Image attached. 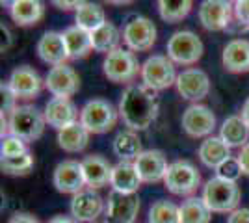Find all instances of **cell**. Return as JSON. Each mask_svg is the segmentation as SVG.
Instances as JSON below:
<instances>
[{"label":"cell","mask_w":249,"mask_h":223,"mask_svg":"<svg viewBox=\"0 0 249 223\" xmlns=\"http://www.w3.org/2000/svg\"><path fill=\"white\" fill-rule=\"evenodd\" d=\"M8 84L11 86L13 93L19 101H32L41 93L45 80H41L39 73L32 69L30 65H19L11 71Z\"/></svg>","instance_id":"cell-15"},{"label":"cell","mask_w":249,"mask_h":223,"mask_svg":"<svg viewBox=\"0 0 249 223\" xmlns=\"http://www.w3.org/2000/svg\"><path fill=\"white\" fill-rule=\"evenodd\" d=\"M0 168L6 175H13V177H22L28 175L34 168V156L30 151L22 153L19 156H11V158L0 160Z\"/></svg>","instance_id":"cell-35"},{"label":"cell","mask_w":249,"mask_h":223,"mask_svg":"<svg viewBox=\"0 0 249 223\" xmlns=\"http://www.w3.org/2000/svg\"><path fill=\"white\" fill-rule=\"evenodd\" d=\"M134 164L142 182H147V184H155V182L164 181L167 168H169L166 154L162 151H158V149H147V151H143L134 160Z\"/></svg>","instance_id":"cell-18"},{"label":"cell","mask_w":249,"mask_h":223,"mask_svg":"<svg viewBox=\"0 0 249 223\" xmlns=\"http://www.w3.org/2000/svg\"><path fill=\"white\" fill-rule=\"evenodd\" d=\"M140 212L138 193H121L112 190L106 203V222L108 223H134Z\"/></svg>","instance_id":"cell-13"},{"label":"cell","mask_w":249,"mask_h":223,"mask_svg":"<svg viewBox=\"0 0 249 223\" xmlns=\"http://www.w3.org/2000/svg\"><path fill=\"white\" fill-rule=\"evenodd\" d=\"M149 223H180V210L173 201L160 199L149 208Z\"/></svg>","instance_id":"cell-34"},{"label":"cell","mask_w":249,"mask_h":223,"mask_svg":"<svg viewBox=\"0 0 249 223\" xmlns=\"http://www.w3.org/2000/svg\"><path fill=\"white\" fill-rule=\"evenodd\" d=\"M63 39L67 45V52L69 60H82L88 54L93 51V43H91V32L84 30L80 26H69L63 30Z\"/></svg>","instance_id":"cell-26"},{"label":"cell","mask_w":249,"mask_h":223,"mask_svg":"<svg viewBox=\"0 0 249 223\" xmlns=\"http://www.w3.org/2000/svg\"><path fill=\"white\" fill-rule=\"evenodd\" d=\"M8 125H10L11 136H17L28 143L41 138L47 127V119H45V114L36 106L19 104L8 116Z\"/></svg>","instance_id":"cell-4"},{"label":"cell","mask_w":249,"mask_h":223,"mask_svg":"<svg viewBox=\"0 0 249 223\" xmlns=\"http://www.w3.org/2000/svg\"><path fill=\"white\" fill-rule=\"evenodd\" d=\"M180 210V223H210L212 210L207 206L203 197H188L186 201L178 206Z\"/></svg>","instance_id":"cell-33"},{"label":"cell","mask_w":249,"mask_h":223,"mask_svg":"<svg viewBox=\"0 0 249 223\" xmlns=\"http://www.w3.org/2000/svg\"><path fill=\"white\" fill-rule=\"evenodd\" d=\"M156 26L147 17H132L123 26V43L132 52H147L156 43Z\"/></svg>","instance_id":"cell-10"},{"label":"cell","mask_w":249,"mask_h":223,"mask_svg":"<svg viewBox=\"0 0 249 223\" xmlns=\"http://www.w3.org/2000/svg\"><path fill=\"white\" fill-rule=\"evenodd\" d=\"M89 130L80 121L58 130V145L67 153H80L89 143Z\"/></svg>","instance_id":"cell-28"},{"label":"cell","mask_w":249,"mask_h":223,"mask_svg":"<svg viewBox=\"0 0 249 223\" xmlns=\"http://www.w3.org/2000/svg\"><path fill=\"white\" fill-rule=\"evenodd\" d=\"M15 2H17V0H0V4H2L4 8H11Z\"/></svg>","instance_id":"cell-47"},{"label":"cell","mask_w":249,"mask_h":223,"mask_svg":"<svg viewBox=\"0 0 249 223\" xmlns=\"http://www.w3.org/2000/svg\"><path fill=\"white\" fill-rule=\"evenodd\" d=\"M52 184L60 193H69V195H74L80 190H84L86 179H84L82 162H78V160L60 162L52 175Z\"/></svg>","instance_id":"cell-16"},{"label":"cell","mask_w":249,"mask_h":223,"mask_svg":"<svg viewBox=\"0 0 249 223\" xmlns=\"http://www.w3.org/2000/svg\"><path fill=\"white\" fill-rule=\"evenodd\" d=\"M238 160H240L242 170H244V175H248V177H249V143L240 149Z\"/></svg>","instance_id":"cell-43"},{"label":"cell","mask_w":249,"mask_h":223,"mask_svg":"<svg viewBox=\"0 0 249 223\" xmlns=\"http://www.w3.org/2000/svg\"><path fill=\"white\" fill-rule=\"evenodd\" d=\"M221 64L232 74L249 73V39H231L221 52Z\"/></svg>","instance_id":"cell-21"},{"label":"cell","mask_w":249,"mask_h":223,"mask_svg":"<svg viewBox=\"0 0 249 223\" xmlns=\"http://www.w3.org/2000/svg\"><path fill=\"white\" fill-rule=\"evenodd\" d=\"M104 199L93 188H84L71 199V216L80 223L95 222L104 212Z\"/></svg>","instance_id":"cell-17"},{"label":"cell","mask_w":249,"mask_h":223,"mask_svg":"<svg viewBox=\"0 0 249 223\" xmlns=\"http://www.w3.org/2000/svg\"><path fill=\"white\" fill-rule=\"evenodd\" d=\"M103 73L114 84L130 86L142 73V64L132 51L119 47L104 56Z\"/></svg>","instance_id":"cell-2"},{"label":"cell","mask_w":249,"mask_h":223,"mask_svg":"<svg viewBox=\"0 0 249 223\" xmlns=\"http://www.w3.org/2000/svg\"><path fill=\"white\" fill-rule=\"evenodd\" d=\"M84 2H88V0H51L52 6L62 11H76Z\"/></svg>","instance_id":"cell-40"},{"label":"cell","mask_w":249,"mask_h":223,"mask_svg":"<svg viewBox=\"0 0 249 223\" xmlns=\"http://www.w3.org/2000/svg\"><path fill=\"white\" fill-rule=\"evenodd\" d=\"M158 93L145 84L126 86L119 99V117L128 130H145L158 117Z\"/></svg>","instance_id":"cell-1"},{"label":"cell","mask_w":249,"mask_h":223,"mask_svg":"<svg viewBox=\"0 0 249 223\" xmlns=\"http://www.w3.org/2000/svg\"><path fill=\"white\" fill-rule=\"evenodd\" d=\"M164 186L173 195H188V197H192V193L201 186V173L192 162L177 160L173 164H169V168H167Z\"/></svg>","instance_id":"cell-8"},{"label":"cell","mask_w":249,"mask_h":223,"mask_svg":"<svg viewBox=\"0 0 249 223\" xmlns=\"http://www.w3.org/2000/svg\"><path fill=\"white\" fill-rule=\"evenodd\" d=\"M106 223H108V222H106Z\"/></svg>","instance_id":"cell-48"},{"label":"cell","mask_w":249,"mask_h":223,"mask_svg":"<svg viewBox=\"0 0 249 223\" xmlns=\"http://www.w3.org/2000/svg\"><path fill=\"white\" fill-rule=\"evenodd\" d=\"M244 175V170L240 166L238 156H229L225 162H221L218 168H216V177H221L225 181L236 182Z\"/></svg>","instance_id":"cell-36"},{"label":"cell","mask_w":249,"mask_h":223,"mask_svg":"<svg viewBox=\"0 0 249 223\" xmlns=\"http://www.w3.org/2000/svg\"><path fill=\"white\" fill-rule=\"evenodd\" d=\"M106 22V13L104 8L97 2H84L78 10L74 11V24L80 26L88 32H93L99 26Z\"/></svg>","instance_id":"cell-31"},{"label":"cell","mask_w":249,"mask_h":223,"mask_svg":"<svg viewBox=\"0 0 249 223\" xmlns=\"http://www.w3.org/2000/svg\"><path fill=\"white\" fill-rule=\"evenodd\" d=\"M240 116H242V119L246 121V125L249 127V97L246 99V103L242 104V112H240Z\"/></svg>","instance_id":"cell-45"},{"label":"cell","mask_w":249,"mask_h":223,"mask_svg":"<svg viewBox=\"0 0 249 223\" xmlns=\"http://www.w3.org/2000/svg\"><path fill=\"white\" fill-rule=\"evenodd\" d=\"M219 138L227 143L229 147H244L249 143V127L242 116H229L219 127Z\"/></svg>","instance_id":"cell-27"},{"label":"cell","mask_w":249,"mask_h":223,"mask_svg":"<svg viewBox=\"0 0 249 223\" xmlns=\"http://www.w3.org/2000/svg\"><path fill=\"white\" fill-rule=\"evenodd\" d=\"M36 52L39 56L43 64L56 67V65H63L69 60V52H67V45L63 39L62 32H45L39 37V41L36 45Z\"/></svg>","instance_id":"cell-20"},{"label":"cell","mask_w":249,"mask_h":223,"mask_svg":"<svg viewBox=\"0 0 249 223\" xmlns=\"http://www.w3.org/2000/svg\"><path fill=\"white\" fill-rule=\"evenodd\" d=\"M47 223H80V222H76L73 216H54Z\"/></svg>","instance_id":"cell-44"},{"label":"cell","mask_w":249,"mask_h":223,"mask_svg":"<svg viewBox=\"0 0 249 223\" xmlns=\"http://www.w3.org/2000/svg\"><path fill=\"white\" fill-rule=\"evenodd\" d=\"M175 87L178 95L190 103H199L210 93V78L199 67H188L177 76Z\"/></svg>","instance_id":"cell-11"},{"label":"cell","mask_w":249,"mask_h":223,"mask_svg":"<svg viewBox=\"0 0 249 223\" xmlns=\"http://www.w3.org/2000/svg\"><path fill=\"white\" fill-rule=\"evenodd\" d=\"M10 11L11 21L19 26H36L45 17V4L41 0H17Z\"/></svg>","instance_id":"cell-25"},{"label":"cell","mask_w":249,"mask_h":223,"mask_svg":"<svg viewBox=\"0 0 249 223\" xmlns=\"http://www.w3.org/2000/svg\"><path fill=\"white\" fill-rule=\"evenodd\" d=\"M177 76H178L177 67L167 54H153L142 64V73H140L142 84L155 89L156 93L175 86Z\"/></svg>","instance_id":"cell-6"},{"label":"cell","mask_w":249,"mask_h":223,"mask_svg":"<svg viewBox=\"0 0 249 223\" xmlns=\"http://www.w3.org/2000/svg\"><path fill=\"white\" fill-rule=\"evenodd\" d=\"M8 223H39V222H37L36 216H32L28 212H17L11 216Z\"/></svg>","instance_id":"cell-42"},{"label":"cell","mask_w":249,"mask_h":223,"mask_svg":"<svg viewBox=\"0 0 249 223\" xmlns=\"http://www.w3.org/2000/svg\"><path fill=\"white\" fill-rule=\"evenodd\" d=\"M45 89L52 97L71 99L80 89V76L67 64L51 67V71L45 76Z\"/></svg>","instance_id":"cell-14"},{"label":"cell","mask_w":249,"mask_h":223,"mask_svg":"<svg viewBox=\"0 0 249 223\" xmlns=\"http://www.w3.org/2000/svg\"><path fill=\"white\" fill-rule=\"evenodd\" d=\"M197 17L201 26L208 32H223L231 28L234 19L232 0H203L199 4Z\"/></svg>","instance_id":"cell-9"},{"label":"cell","mask_w":249,"mask_h":223,"mask_svg":"<svg viewBox=\"0 0 249 223\" xmlns=\"http://www.w3.org/2000/svg\"><path fill=\"white\" fill-rule=\"evenodd\" d=\"M182 128L190 138H208L216 128V116L205 104H190L182 114Z\"/></svg>","instance_id":"cell-12"},{"label":"cell","mask_w":249,"mask_h":223,"mask_svg":"<svg viewBox=\"0 0 249 223\" xmlns=\"http://www.w3.org/2000/svg\"><path fill=\"white\" fill-rule=\"evenodd\" d=\"M197 156L203 162V166H207L210 170H216L221 162H225L231 156V147L219 136L212 134L201 141Z\"/></svg>","instance_id":"cell-24"},{"label":"cell","mask_w":249,"mask_h":223,"mask_svg":"<svg viewBox=\"0 0 249 223\" xmlns=\"http://www.w3.org/2000/svg\"><path fill=\"white\" fill-rule=\"evenodd\" d=\"M167 56L175 65L190 67L196 65L203 58L205 45L196 32L192 30H178L167 39Z\"/></svg>","instance_id":"cell-5"},{"label":"cell","mask_w":249,"mask_h":223,"mask_svg":"<svg viewBox=\"0 0 249 223\" xmlns=\"http://www.w3.org/2000/svg\"><path fill=\"white\" fill-rule=\"evenodd\" d=\"M45 119L47 125L56 130L69 127L80 119V112L71 99H63V97H52L45 106Z\"/></svg>","instance_id":"cell-19"},{"label":"cell","mask_w":249,"mask_h":223,"mask_svg":"<svg viewBox=\"0 0 249 223\" xmlns=\"http://www.w3.org/2000/svg\"><path fill=\"white\" fill-rule=\"evenodd\" d=\"M28 147H26V141L17 136H4L2 138V143H0V154L2 158H11V156H19L22 153H26Z\"/></svg>","instance_id":"cell-37"},{"label":"cell","mask_w":249,"mask_h":223,"mask_svg":"<svg viewBox=\"0 0 249 223\" xmlns=\"http://www.w3.org/2000/svg\"><path fill=\"white\" fill-rule=\"evenodd\" d=\"M203 199L212 212L231 214L238 208L242 191L236 182L225 181L221 177H212L203 186Z\"/></svg>","instance_id":"cell-3"},{"label":"cell","mask_w":249,"mask_h":223,"mask_svg":"<svg viewBox=\"0 0 249 223\" xmlns=\"http://www.w3.org/2000/svg\"><path fill=\"white\" fill-rule=\"evenodd\" d=\"M0 93H2V114L10 116L11 112L19 106V104H17L19 99H17V95L13 93V89H11V86L8 84V82H2V86H0Z\"/></svg>","instance_id":"cell-38"},{"label":"cell","mask_w":249,"mask_h":223,"mask_svg":"<svg viewBox=\"0 0 249 223\" xmlns=\"http://www.w3.org/2000/svg\"><path fill=\"white\" fill-rule=\"evenodd\" d=\"M227 223H249V208H236L229 214Z\"/></svg>","instance_id":"cell-41"},{"label":"cell","mask_w":249,"mask_h":223,"mask_svg":"<svg viewBox=\"0 0 249 223\" xmlns=\"http://www.w3.org/2000/svg\"><path fill=\"white\" fill-rule=\"evenodd\" d=\"M106 4H110V6H128V4H132L134 0H104Z\"/></svg>","instance_id":"cell-46"},{"label":"cell","mask_w":249,"mask_h":223,"mask_svg":"<svg viewBox=\"0 0 249 223\" xmlns=\"http://www.w3.org/2000/svg\"><path fill=\"white\" fill-rule=\"evenodd\" d=\"M140 184H142V179L138 175L134 162L119 160L112 170V181H110L112 190L121 191V193H138Z\"/></svg>","instance_id":"cell-23"},{"label":"cell","mask_w":249,"mask_h":223,"mask_svg":"<svg viewBox=\"0 0 249 223\" xmlns=\"http://www.w3.org/2000/svg\"><path fill=\"white\" fill-rule=\"evenodd\" d=\"M112 170L114 166L101 154H89L82 160V171L86 186L99 190L103 186H108L112 181Z\"/></svg>","instance_id":"cell-22"},{"label":"cell","mask_w":249,"mask_h":223,"mask_svg":"<svg viewBox=\"0 0 249 223\" xmlns=\"http://www.w3.org/2000/svg\"><path fill=\"white\" fill-rule=\"evenodd\" d=\"M114 154L123 162H134L142 153V139L136 134L134 130H121L117 136L114 138Z\"/></svg>","instance_id":"cell-30"},{"label":"cell","mask_w":249,"mask_h":223,"mask_svg":"<svg viewBox=\"0 0 249 223\" xmlns=\"http://www.w3.org/2000/svg\"><path fill=\"white\" fill-rule=\"evenodd\" d=\"M119 110L106 99H91L80 110V123L89 130V134H104L112 130L117 123Z\"/></svg>","instance_id":"cell-7"},{"label":"cell","mask_w":249,"mask_h":223,"mask_svg":"<svg viewBox=\"0 0 249 223\" xmlns=\"http://www.w3.org/2000/svg\"><path fill=\"white\" fill-rule=\"evenodd\" d=\"M156 8L162 21L177 24L190 15L194 8V0H156Z\"/></svg>","instance_id":"cell-32"},{"label":"cell","mask_w":249,"mask_h":223,"mask_svg":"<svg viewBox=\"0 0 249 223\" xmlns=\"http://www.w3.org/2000/svg\"><path fill=\"white\" fill-rule=\"evenodd\" d=\"M123 39V32L115 26L114 22L106 21L103 26H99L97 30L91 32V43H93L95 52L106 54L119 49V43Z\"/></svg>","instance_id":"cell-29"},{"label":"cell","mask_w":249,"mask_h":223,"mask_svg":"<svg viewBox=\"0 0 249 223\" xmlns=\"http://www.w3.org/2000/svg\"><path fill=\"white\" fill-rule=\"evenodd\" d=\"M234 19L242 30H249V0H234Z\"/></svg>","instance_id":"cell-39"}]
</instances>
